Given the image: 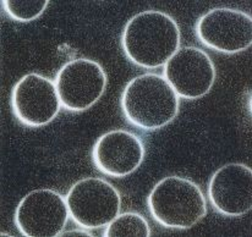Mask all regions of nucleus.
I'll return each instance as SVG.
<instances>
[{"label": "nucleus", "mask_w": 252, "mask_h": 237, "mask_svg": "<svg viewBox=\"0 0 252 237\" xmlns=\"http://www.w3.org/2000/svg\"><path fill=\"white\" fill-rule=\"evenodd\" d=\"M180 29L175 20L157 10H147L131 17L125 25L122 45L132 64L157 69L178 52Z\"/></svg>", "instance_id": "f257e3e1"}, {"label": "nucleus", "mask_w": 252, "mask_h": 237, "mask_svg": "<svg viewBox=\"0 0 252 237\" xmlns=\"http://www.w3.org/2000/svg\"><path fill=\"white\" fill-rule=\"evenodd\" d=\"M124 117L145 131L164 127L179 113V97L165 79L157 74L136 76L126 85L120 99Z\"/></svg>", "instance_id": "f03ea898"}, {"label": "nucleus", "mask_w": 252, "mask_h": 237, "mask_svg": "<svg viewBox=\"0 0 252 237\" xmlns=\"http://www.w3.org/2000/svg\"><path fill=\"white\" fill-rule=\"evenodd\" d=\"M147 206L152 218L167 229H190L207 214L202 191L193 181L180 176L160 180L148 195Z\"/></svg>", "instance_id": "7ed1b4c3"}, {"label": "nucleus", "mask_w": 252, "mask_h": 237, "mask_svg": "<svg viewBox=\"0 0 252 237\" xmlns=\"http://www.w3.org/2000/svg\"><path fill=\"white\" fill-rule=\"evenodd\" d=\"M69 214L86 230L109 225L120 213L122 197L112 183L98 178H86L71 186L66 196Z\"/></svg>", "instance_id": "20e7f679"}, {"label": "nucleus", "mask_w": 252, "mask_h": 237, "mask_svg": "<svg viewBox=\"0 0 252 237\" xmlns=\"http://www.w3.org/2000/svg\"><path fill=\"white\" fill-rule=\"evenodd\" d=\"M107 75L93 60H71L60 67L55 86L64 109L72 113L85 112L95 104L107 87Z\"/></svg>", "instance_id": "39448f33"}, {"label": "nucleus", "mask_w": 252, "mask_h": 237, "mask_svg": "<svg viewBox=\"0 0 252 237\" xmlns=\"http://www.w3.org/2000/svg\"><path fill=\"white\" fill-rule=\"evenodd\" d=\"M66 199L53 190L41 188L27 193L15 211V224L27 237L62 235L69 219Z\"/></svg>", "instance_id": "423d86ee"}, {"label": "nucleus", "mask_w": 252, "mask_h": 237, "mask_svg": "<svg viewBox=\"0 0 252 237\" xmlns=\"http://www.w3.org/2000/svg\"><path fill=\"white\" fill-rule=\"evenodd\" d=\"M196 36L205 47L224 54L248 50L252 44V19L229 7H216L198 19Z\"/></svg>", "instance_id": "0eeeda50"}, {"label": "nucleus", "mask_w": 252, "mask_h": 237, "mask_svg": "<svg viewBox=\"0 0 252 237\" xmlns=\"http://www.w3.org/2000/svg\"><path fill=\"white\" fill-rule=\"evenodd\" d=\"M60 103L55 82L39 74L25 75L11 92V108L17 120L29 127H41L59 114Z\"/></svg>", "instance_id": "6e6552de"}, {"label": "nucleus", "mask_w": 252, "mask_h": 237, "mask_svg": "<svg viewBox=\"0 0 252 237\" xmlns=\"http://www.w3.org/2000/svg\"><path fill=\"white\" fill-rule=\"evenodd\" d=\"M163 76L178 97L193 100L210 92L216 81V67L205 50L184 47L165 62Z\"/></svg>", "instance_id": "1a4fd4ad"}, {"label": "nucleus", "mask_w": 252, "mask_h": 237, "mask_svg": "<svg viewBox=\"0 0 252 237\" xmlns=\"http://www.w3.org/2000/svg\"><path fill=\"white\" fill-rule=\"evenodd\" d=\"M208 197L219 214L243 216L252 208V170L241 163L219 168L208 183Z\"/></svg>", "instance_id": "9d476101"}, {"label": "nucleus", "mask_w": 252, "mask_h": 237, "mask_svg": "<svg viewBox=\"0 0 252 237\" xmlns=\"http://www.w3.org/2000/svg\"><path fill=\"white\" fill-rule=\"evenodd\" d=\"M145 158V146L135 133L113 130L94 143L92 160L95 169L112 178H125L137 170Z\"/></svg>", "instance_id": "9b49d317"}, {"label": "nucleus", "mask_w": 252, "mask_h": 237, "mask_svg": "<svg viewBox=\"0 0 252 237\" xmlns=\"http://www.w3.org/2000/svg\"><path fill=\"white\" fill-rule=\"evenodd\" d=\"M105 237H122V236H138L150 237L151 229L147 220L141 214L135 211L118 215L107 229L104 230Z\"/></svg>", "instance_id": "f8f14e48"}, {"label": "nucleus", "mask_w": 252, "mask_h": 237, "mask_svg": "<svg viewBox=\"0 0 252 237\" xmlns=\"http://www.w3.org/2000/svg\"><path fill=\"white\" fill-rule=\"evenodd\" d=\"M2 7L5 12L11 17L12 20L19 22H31L38 19L44 12L47 6L49 5L48 0L42 1H24V0H2Z\"/></svg>", "instance_id": "ddd939ff"}, {"label": "nucleus", "mask_w": 252, "mask_h": 237, "mask_svg": "<svg viewBox=\"0 0 252 237\" xmlns=\"http://www.w3.org/2000/svg\"><path fill=\"white\" fill-rule=\"evenodd\" d=\"M62 237H67V236H87L92 237L90 233L82 230H72V231H66V233H62Z\"/></svg>", "instance_id": "4468645a"}]
</instances>
